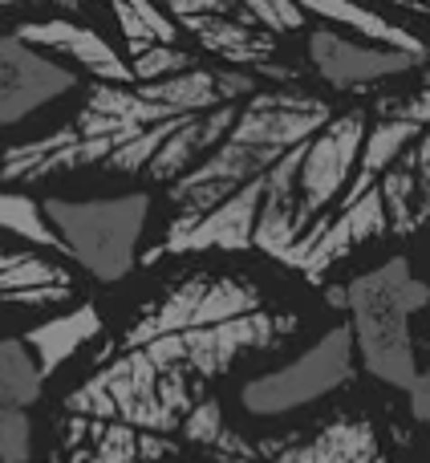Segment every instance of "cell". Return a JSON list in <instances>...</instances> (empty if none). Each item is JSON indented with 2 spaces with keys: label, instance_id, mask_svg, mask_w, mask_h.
<instances>
[{
  "label": "cell",
  "instance_id": "1",
  "mask_svg": "<svg viewBox=\"0 0 430 463\" xmlns=\"http://www.w3.org/2000/svg\"><path fill=\"white\" fill-rule=\"evenodd\" d=\"M407 78L333 90L220 65L215 143L163 192L167 220L143 264L252 248L304 280H325L374 240L423 232L430 65L415 90H394Z\"/></svg>",
  "mask_w": 430,
  "mask_h": 463
},
{
  "label": "cell",
  "instance_id": "2",
  "mask_svg": "<svg viewBox=\"0 0 430 463\" xmlns=\"http://www.w3.org/2000/svg\"><path fill=\"white\" fill-rule=\"evenodd\" d=\"M296 326V309L252 277L195 269L126 321L118 342L70 391L65 415L118 427L159 459L179 443L187 415L211 399L215 378L252 354L276 350Z\"/></svg>",
  "mask_w": 430,
  "mask_h": 463
},
{
  "label": "cell",
  "instance_id": "3",
  "mask_svg": "<svg viewBox=\"0 0 430 463\" xmlns=\"http://www.w3.org/2000/svg\"><path fill=\"white\" fill-rule=\"evenodd\" d=\"M345 321L353 329L358 366L390 391L418 383L423 366L415 354V317L430 305V285L407 256H390L341 285Z\"/></svg>",
  "mask_w": 430,
  "mask_h": 463
},
{
  "label": "cell",
  "instance_id": "4",
  "mask_svg": "<svg viewBox=\"0 0 430 463\" xmlns=\"http://www.w3.org/2000/svg\"><path fill=\"white\" fill-rule=\"evenodd\" d=\"M41 203H45V216L57 240H61V256L86 269L94 280L114 285L143 264V240L154 208L151 187H135V192L118 195H86V200L45 195Z\"/></svg>",
  "mask_w": 430,
  "mask_h": 463
},
{
  "label": "cell",
  "instance_id": "5",
  "mask_svg": "<svg viewBox=\"0 0 430 463\" xmlns=\"http://www.w3.org/2000/svg\"><path fill=\"white\" fill-rule=\"evenodd\" d=\"M353 374H358V345H353L350 321H341V326L325 329L296 358L248 378L239 386V407L256 419L293 415V411L313 407V402L337 394L341 386H350Z\"/></svg>",
  "mask_w": 430,
  "mask_h": 463
},
{
  "label": "cell",
  "instance_id": "6",
  "mask_svg": "<svg viewBox=\"0 0 430 463\" xmlns=\"http://www.w3.org/2000/svg\"><path fill=\"white\" fill-rule=\"evenodd\" d=\"M86 78L61 57L37 49L16 33V24L0 29V130L24 127L41 110L81 94Z\"/></svg>",
  "mask_w": 430,
  "mask_h": 463
},
{
  "label": "cell",
  "instance_id": "7",
  "mask_svg": "<svg viewBox=\"0 0 430 463\" xmlns=\"http://www.w3.org/2000/svg\"><path fill=\"white\" fill-rule=\"evenodd\" d=\"M13 24L24 41H33L37 49L61 57V61L73 65L86 81H138L126 49L114 45L89 16L45 13V16H21V21H13Z\"/></svg>",
  "mask_w": 430,
  "mask_h": 463
},
{
  "label": "cell",
  "instance_id": "8",
  "mask_svg": "<svg viewBox=\"0 0 430 463\" xmlns=\"http://www.w3.org/2000/svg\"><path fill=\"white\" fill-rule=\"evenodd\" d=\"M45 383L24 334L0 337V463L33 459V407L45 394Z\"/></svg>",
  "mask_w": 430,
  "mask_h": 463
},
{
  "label": "cell",
  "instance_id": "9",
  "mask_svg": "<svg viewBox=\"0 0 430 463\" xmlns=\"http://www.w3.org/2000/svg\"><path fill=\"white\" fill-rule=\"evenodd\" d=\"M73 293H78V280H73L70 264L33 244L16 248L0 240V313L53 309V305L73 301Z\"/></svg>",
  "mask_w": 430,
  "mask_h": 463
},
{
  "label": "cell",
  "instance_id": "10",
  "mask_svg": "<svg viewBox=\"0 0 430 463\" xmlns=\"http://www.w3.org/2000/svg\"><path fill=\"white\" fill-rule=\"evenodd\" d=\"M102 334V317H98L94 305H70V309L53 313L49 321L24 329V342L33 345L45 378H53L65 362H73V354L86 350L94 337Z\"/></svg>",
  "mask_w": 430,
  "mask_h": 463
},
{
  "label": "cell",
  "instance_id": "11",
  "mask_svg": "<svg viewBox=\"0 0 430 463\" xmlns=\"http://www.w3.org/2000/svg\"><path fill=\"white\" fill-rule=\"evenodd\" d=\"M0 236L24 240V244L41 248V252L61 256V240H57L53 224H49L45 203L33 200V195L21 192V187L13 192L8 184H0Z\"/></svg>",
  "mask_w": 430,
  "mask_h": 463
},
{
  "label": "cell",
  "instance_id": "12",
  "mask_svg": "<svg viewBox=\"0 0 430 463\" xmlns=\"http://www.w3.org/2000/svg\"><path fill=\"white\" fill-rule=\"evenodd\" d=\"M45 13H70V16H89L94 0H0V16H45Z\"/></svg>",
  "mask_w": 430,
  "mask_h": 463
},
{
  "label": "cell",
  "instance_id": "13",
  "mask_svg": "<svg viewBox=\"0 0 430 463\" xmlns=\"http://www.w3.org/2000/svg\"><path fill=\"white\" fill-rule=\"evenodd\" d=\"M410 411H415V419L426 427V435H430V366L418 374V383L410 386Z\"/></svg>",
  "mask_w": 430,
  "mask_h": 463
}]
</instances>
